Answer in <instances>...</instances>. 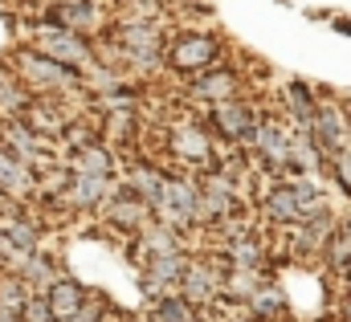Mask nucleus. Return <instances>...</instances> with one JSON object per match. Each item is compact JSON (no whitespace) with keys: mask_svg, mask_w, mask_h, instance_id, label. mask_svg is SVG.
<instances>
[{"mask_svg":"<svg viewBox=\"0 0 351 322\" xmlns=\"http://www.w3.org/2000/svg\"><path fill=\"white\" fill-rule=\"evenodd\" d=\"M12 74H16V82H21L33 98H53V94H74V90H82V74L58 66L53 58L37 53L33 45H21V49H16Z\"/></svg>","mask_w":351,"mask_h":322,"instance_id":"obj_1","label":"nucleus"},{"mask_svg":"<svg viewBox=\"0 0 351 322\" xmlns=\"http://www.w3.org/2000/svg\"><path fill=\"white\" fill-rule=\"evenodd\" d=\"M217 62H225V41L217 33H180L172 41H164V66L180 78H196L204 70H213Z\"/></svg>","mask_w":351,"mask_h":322,"instance_id":"obj_2","label":"nucleus"},{"mask_svg":"<svg viewBox=\"0 0 351 322\" xmlns=\"http://www.w3.org/2000/svg\"><path fill=\"white\" fill-rule=\"evenodd\" d=\"M33 49L37 53H45V58H53L58 66H66V70H74V74H94L102 62H98V49H94V41L90 37H78V33H66V29H53V25H37V33H33Z\"/></svg>","mask_w":351,"mask_h":322,"instance_id":"obj_3","label":"nucleus"},{"mask_svg":"<svg viewBox=\"0 0 351 322\" xmlns=\"http://www.w3.org/2000/svg\"><path fill=\"white\" fill-rule=\"evenodd\" d=\"M147 208H152V221L160 229H172L184 237L188 229H196V179L192 175H168L160 196Z\"/></svg>","mask_w":351,"mask_h":322,"instance_id":"obj_4","label":"nucleus"},{"mask_svg":"<svg viewBox=\"0 0 351 322\" xmlns=\"http://www.w3.org/2000/svg\"><path fill=\"white\" fill-rule=\"evenodd\" d=\"M114 49L135 70L164 66V33H160L156 21H127V16H119V25H114Z\"/></svg>","mask_w":351,"mask_h":322,"instance_id":"obj_5","label":"nucleus"},{"mask_svg":"<svg viewBox=\"0 0 351 322\" xmlns=\"http://www.w3.org/2000/svg\"><path fill=\"white\" fill-rule=\"evenodd\" d=\"M306 135H311V143L319 147L323 163L335 160V156H343V151H351V114H348V106H339V102H319L315 114H311Z\"/></svg>","mask_w":351,"mask_h":322,"instance_id":"obj_6","label":"nucleus"},{"mask_svg":"<svg viewBox=\"0 0 351 322\" xmlns=\"http://www.w3.org/2000/svg\"><path fill=\"white\" fill-rule=\"evenodd\" d=\"M168 151L188 167H200V171H217L221 156L213 147V135L200 127V123H176L168 127Z\"/></svg>","mask_w":351,"mask_h":322,"instance_id":"obj_7","label":"nucleus"},{"mask_svg":"<svg viewBox=\"0 0 351 322\" xmlns=\"http://www.w3.org/2000/svg\"><path fill=\"white\" fill-rule=\"evenodd\" d=\"M258 110L245 102V98H229V102H217V106H208V135H221V139H229V143H241V147H250L254 143V131H258Z\"/></svg>","mask_w":351,"mask_h":322,"instance_id":"obj_8","label":"nucleus"},{"mask_svg":"<svg viewBox=\"0 0 351 322\" xmlns=\"http://www.w3.org/2000/svg\"><path fill=\"white\" fill-rule=\"evenodd\" d=\"M176 294H180L184 302H192L196 310L221 302V265H213V261H204V257H188V269H184Z\"/></svg>","mask_w":351,"mask_h":322,"instance_id":"obj_9","label":"nucleus"},{"mask_svg":"<svg viewBox=\"0 0 351 322\" xmlns=\"http://www.w3.org/2000/svg\"><path fill=\"white\" fill-rule=\"evenodd\" d=\"M41 21L53 29L78 33V37H94L102 25V8H98V0H49Z\"/></svg>","mask_w":351,"mask_h":322,"instance_id":"obj_10","label":"nucleus"},{"mask_svg":"<svg viewBox=\"0 0 351 322\" xmlns=\"http://www.w3.org/2000/svg\"><path fill=\"white\" fill-rule=\"evenodd\" d=\"M119 188V179L114 175H66V184H62V204L66 208H74V212H98L106 200H110V192Z\"/></svg>","mask_w":351,"mask_h":322,"instance_id":"obj_11","label":"nucleus"},{"mask_svg":"<svg viewBox=\"0 0 351 322\" xmlns=\"http://www.w3.org/2000/svg\"><path fill=\"white\" fill-rule=\"evenodd\" d=\"M290 139H294V127H286L282 119H258V131H254V151L269 171H290Z\"/></svg>","mask_w":351,"mask_h":322,"instance_id":"obj_12","label":"nucleus"},{"mask_svg":"<svg viewBox=\"0 0 351 322\" xmlns=\"http://www.w3.org/2000/svg\"><path fill=\"white\" fill-rule=\"evenodd\" d=\"M188 94L200 102V106H217V102H229V98H241V74L225 62H217L213 70L188 78Z\"/></svg>","mask_w":351,"mask_h":322,"instance_id":"obj_13","label":"nucleus"},{"mask_svg":"<svg viewBox=\"0 0 351 322\" xmlns=\"http://www.w3.org/2000/svg\"><path fill=\"white\" fill-rule=\"evenodd\" d=\"M98 212L110 221V229H119V233H131V237H139V233L152 225V208H147L139 196H131L123 184L110 192V200H106Z\"/></svg>","mask_w":351,"mask_h":322,"instance_id":"obj_14","label":"nucleus"},{"mask_svg":"<svg viewBox=\"0 0 351 322\" xmlns=\"http://www.w3.org/2000/svg\"><path fill=\"white\" fill-rule=\"evenodd\" d=\"M37 167L25 160H16L12 151H4L0 147V196L4 200H12V204H21V200H29L33 192H37Z\"/></svg>","mask_w":351,"mask_h":322,"instance_id":"obj_15","label":"nucleus"},{"mask_svg":"<svg viewBox=\"0 0 351 322\" xmlns=\"http://www.w3.org/2000/svg\"><path fill=\"white\" fill-rule=\"evenodd\" d=\"M221 261H225V265H233V269H254V273H265V269H269V253H265V245L258 241L250 229H241V233L225 237Z\"/></svg>","mask_w":351,"mask_h":322,"instance_id":"obj_16","label":"nucleus"},{"mask_svg":"<svg viewBox=\"0 0 351 322\" xmlns=\"http://www.w3.org/2000/svg\"><path fill=\"white\" fill-rule=\"evenodd\" d=\"M41 298H45V306L53 310V319H58V322H74V314L82 310V302L90 298V290L78 282V277H66V273H62V277L41 294Z\"/></svg>","mask_w":351,"mask_h":322,"instance_id":"obj_17","label":"nucleus"},{"mask_svg":"<svg viewBox=\"0 0 351 322\" xmlns=\"http://www.w3.org/2000/svg\"><path fill=\"white\" fill-rule=\"evenodd\" d=\"M0 237L21 253H37L41 249V225L33 216H25L21 204H8V212L0 216Z\"/></svg>","mask_w":351,"mask_h":322,"instance_id":"obj_18","label":"nucleus"},{"mask_svg":"<svg viewBox=\"0 0 351 322\" xmlns=\"http://www.w3.org/2000/svg\"><path fill=\"white\" fill-rule=\"evenodd\" d=\"M0 147H4V151H12L16 160H25V163H33V167H37L41 151H45V139H41V135H33L21 119H4V123H0Z\"/></svg>","mask_w":351,"mask_h":322,"instance_id":"obj_19","label":"nucleus"},{"mask_svg":"<svg viewBox=\"0 0 351 322\" xmlns=\"http://www.w3.org/2000/svg\"><path fill=\"white\" fill-rule=\"evenodd\" d=\"M245 314L258 322H282L290 314V298H286V290L278 286V282H269L265 277L262 286L250 294V302H245Z\"/></svg>","mask_w":351,"mask_h":322,"instance_id":"obj_20","label":"nucleus"},{"mask_svg":"<svg viewBox=\"0 0 351 322\" xmlns=\"http://www.w3.org/2000/svg\"><path fill=\"white\" fill-rule=\"evenodd\" d=\"M114 171H119V156L98 139L74 147V156H70V175H114Z\"/></svg>","mask_w":351,"mask_h":322,"instance_id":"obj_21","label":"nucleus"},{"mask_svg":"<svg viewBox=\"0 0 351 322\" xmlns=\"http://www.w3.org/2000/svg\"><path fill=\"white\" fill-rule=\"evenodd\" d=\"M262 212L274 221V225H298V221H302L298 200H294V192H290V179H274V184L265 188Z\"/></svg>","mask_w":351,"mask_h":322,"instance_id":"obj_22","label":"nucleus"},{"mask_svg":"<svg viewBox=\"0 0 351 322\" xmlns=\"http://www.w3.org/2000/svg\"><path fill=\"white\" fill-rule=\"evenodd\" d=\"M16 277L29 286V294H45V290L62 277V269H58V261H53V257H45V253L37 249V253H29V257L21 261Z\"/></svg>","mask_w":351,"mask_h":322,"instance_id":"obj_23","label":"nucleus"},{"mask_svg":"<svg viewBox=\"0 0 351 322\" xmlns=\"http://www.w3.org/2000/svg\"><path fill=\"white\" fill-rule=\"evenodd\" d=\"M164 179H168V171H160L156 163H135V167H131V171L123 175V188H127L131 196H139L143 204H152V200L160 196Z\"/></svg>","mask_w":351,"mask_h":322,"instance_id":"obj_24","label":"nucleus"},{"mask_svg":"<svg viewBox=\"0 0 351 322\" xmlns=\"http://www.w3.org/2000/svg\"><path fill=\"white\" fill-rule=\"evenodd\" d=\"M315 106H319L315 86H306V82H290V86H286V114H290V127H294V131H306V127H311Z\"/></svg>","mask_w":351,"mask_h":322,"instance_id":"obj_25","label":"nucleus"},{"mask_svg":"<svg viewBox=\"0 0 351 322\" xmlns=\"http://www.w3.org/2000/svg\"><path fill=\"white\" fill-rule=\"evenodd\" d=\"M147 322H200V310L172 290V294H164L147 306Z\"/></svg>","mask_w":351,"mask_h":322,"instance_id":"obj_26","label":"nucleus"},{"mask_svg":"<svg viewBox=\"0 0 351 322\" xmlns=\"http://www.w3.org/2000/svg\"><path fill=\"white\" fill-rule=\"evenodd\" d=\"M323 261H327L335 273H343V277L351 273V216L343 221V225H335L331 241H327V249H323Z\"/></svg>","mask_w":351,"mask_h":322,"instance_id":"obj_27","label":"nucleus"},{"mask_svg":"<svg viewBox=\"0 0 351 322\" xmlns=\"http://www.w3.org/2000/svg\"><path fill=\"white\" fill-rule=\"evenodd\" d=\"M29 90L16 82V74H0V114L4 119H21V110L29 106Z\"/></svg>","mask_w":351,"mask_h":322,"instance_id":"obj_28","label":"nucleus"},{"mask_svg":"<svg viewBox=\"0 0 351 322\" xmlns=\"http://www.w3.org/2000/svg\"><path fill=\"white\" fill-rule=\"evenodd\" d=\"M21 322H58V319H53V310L45 306L41 294H29L25 306H21Z\"/></svg>","mask_w":351,"mask_h":322,"instance_id":"obj_29","label":"nucleus"},{"mask_svg":"<svg viewBox=\"0 0 351 322\" xmlns=\"http://www.w3.org/2000/svg\"><path fill=\"white\" fill-rule=\"evenodd\" d=\"M327 163H331V171H335L339 188H343V192H351V151H343V156H335V160H327Z\"/></svg>","mask_w":351,"mask_h":322,"instance_id":"obj_30","label":"nucleus"},{"mask_svg":"<svg viewBox=\"0 0 351 322\" xmlns=\"http://www.w3.org/2000/svg\"><path fill=\"white\" fill-rule=\"evenodd\" d=\"M339 322H351V294H343V302H339Z\"/></svg>","mask_w":351,"mask_h":322,"instance_id":"obj_31","label":"nucleus"},{"mask_svg":"<svg viewBox=\"0 0 351 322\" xmlns=\"http://www.w3.org/2000/svg\"><path fill=\"white\" fill-rule=\"evenodd\" d=\"M225 322H258V319H250V314H233V319H225Z\"/></svg>","mask_w":351,"mask_h":322,"instance_id":"obj_32","label":"nucleus"},{"mask_svg":"<svg viewBox=\"0 0 351 322\" xmlns=\"http://www.w3.org/2000/svg\"><path fill=\"white\" fill-rule=\"evenodd\" d=\"M8 204H12V200H4V196H0V216H4V212H8Z\"/></svg>","mask_w":351,"mask_h":322,"instance_id":"obj_33","label":"nucleus"},{"mask_svg":"<svg viewBox=\"0 0 351 322\" xmlns=\"http://www.w3.org/2000/svg\"><path fill=\"white\" fill-rule=\"evenodd\" d=\"M114 322H139V319H114Z\"/></svg>","mask_w":351,"mask_h":322,"instance_id":"obj_34","label":"nucleus"},{"mask_svg":"<svg viewBox=\"0 0 351 322\" xmlns=\"http://www.w3.org/2000/svg\"><path fill=\"white\" fill-rule=\"evenodd\" d=\"M348 294H351V273H348Z\"/></svg>","mask_w":351,"mask_h":322,"instance_id":"obj_35","label":"nucleus"}]
</instances>
